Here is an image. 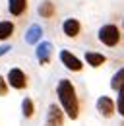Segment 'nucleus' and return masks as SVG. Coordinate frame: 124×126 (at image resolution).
<instances>
[{
	"label": "nucleus",
	"mask_w": 124,
	"mask_h": 126,
	"mask_svg": "<svg viewBox=\"0 0 124 126\" xmlns=\"http://www.w3.org/2000/svg\"><path fill=\"white\" fill-rule=\"evenodd\" d=\"M56 97H58V103L64 109L66 116L72 118V120H78L79 118V110H81V105H79V97H78V91L74 87V83L70 79L62 78L56 85Z\"/></svg>",
	"instance_id": "1"
},
{
	"label": "nucleus",
	"mask_w": 124,
	"mask_h": 126,
	"mask_svg": "<svg viewBox=\"0 0 124 126\" xmlns=\"http://www.w3.org/2000/svg\"><path fill=\"white\" fill-rule=\"evenodd\" d=\"M97 35H99V41H101L103 45H107V47H116V45L120 43V29H118L114 23L103 25Z\"/></svg>",
	"instance_id": "2"
},
{
	"label": "nucleus",
	"mask_w": 124,
	"mask_h": 126,
	"mask_svg": "<svg viewBox=\"0 0 124 126\" xmlns=\"http://www.w3.org/2000/svg\"><path fill=\"white\" fill-rule=\"evenodd\" d=\"M64 118H66V112L60 105L56 103H50L48 110H46V120L45 126H64Z\"/></svg>",
	"instance_id": "3"
},
{
	"label": "nucleus",
	"mask_w": 124,
	"mask_h": 126,
	"mask_svg": "<svg viewBox=\"0 0 124 126\" xmlns=\"http://www.w3.org/2000/svg\"><path fill=\"white\" fill-rule=\"evenodd\" d=\"M95 107H97V112H99L103 118H112L114 112H116V103H114L108 95H101V97L97 99Z\"/></svg>",
	"instance_id": "4"
},
{
	"label": "nucleus",
	"mask_w": 124,
	"mask_h": 126,
	"mask_svg": "<svg viewBox=\"0 0 124 126\" xmlns=\"http://www.w3.org/2000/svg\"><path fill=\"white\" fill-rule=\"evenodd\" d=\"M6 79H8L10 87H14L17 91H21V89L27 87V76H25V72H23L21 68H12V70L8 72Z\"/></svg>",
	"instance_id": "5"
},
{
	"label": "nucleus",
	"mask_w": 124,
	"mask_h": 126,
	"mask_svg": "<svg viewBox=\"0 0 124 126\" xmlns=\"http://www.w3.org/2000/svg\"><path fill=\"white\" fill-rule=\"evenodd\" d=\"M60 62L64 64L68 70H72V72H81V70H83L81 60L78 58L76 54H72L70 50H60Z\"/></svg>",
	"instance_id": "6"
},
{
	"label": "nucleus",
	"mask_w": 124,
	"mask_h": 126,
	"mask_svg": "<svg viewBox=\"0 0 124 126\" xmlns=\"http://www.w3.org/2000/svg\"><path fill=\"white\" fill-rule=\"evenodd\" d=\"M35 54H37L39 64H41V66H46V64L50 62V58H52V45H50L48 41L39 43V45H37V50H35Z\"/></svg>",
	"instance_id": "7"
},
{
	"label": "nucleus",
	"mask_w": 124,
	"mask_h": 126,
	"mask_svg": "<svg viewBox=\"0 0 124 126\" xmlns=\"http://www.w3.org/2000/svg\"><path fill=\"white\" fill-rule=\"evenodd\" d=\"M62 31L66 37H78L79 31H81V23H79V19L76 17H68V19H64V23H62Z\"/></svg>",
	"instance_id": "8"
},
{
	"label": "nucleus",
	"mask_w": 124,
	"mask_h": 126,
	"mask_svg": "<svg viewBox=\"0 0 124 126\" xmlns=\"http://www.w3.org/2000/svg\"><path fill=\"white\" fill-rule=\"evenodd\" d=\"M85 62L91 68H99L107 62V56L103 52H95V50H85Z\"/></svg>",
	"instance_id": "9"
},
{
	"label": "nucleus",
	"mask_w": 124,
	"mask_h": 126,
	"mask_svg": "<svg viewBox=\"0 0 124 126\" xmlns=\"http://www.w3.org/2000/svg\"><path fill=\"white\" fill-rule=\"evenodd\" d=\"M27 10V0H8V12L12 16L19 17Z\"/></svg>",
	"instance_id": "10"
},
{
	"label": "nucleus",
	"mask_w": 124,
	"mask_h": 126,
	"mask_svg": "<svg viewBox=\"0 0 124 126\" xmlns=\"http://www.w3.org/2000/svg\"><path fill=\"white\" fill-rule=\"evenodd\" d=\"M37 12H39V16L43 17V19H50V17H54V14H56V8H54V4L50 0H45V2L39 4Z\"/></svg>",
	"instance_id": "11"
},
{
	"label": "nucleus",
	"mask_w": 124,
	"mask_h": 126,
	"mask_svg": "<svg viewBox=\"0 0 124 126\" xmlns=\"http://www.w3.org/2000/svg\"><path fill=\"white\" fill-rule=\"evenodd\" d=\"M41 35H43L41 25H31L29 29H27V33H25V43H29V45H39Z\"/></svg>",
	"instance_id": "12"
},
{
	"label": "nucleus",
	"mask_w": 124,
	"mask_h": 126,
	"mask_svg": "<svg viewBox=\"0 0 124 126\" xmlns=\"http://www.w3.org/2000/svg\"><path fill=\"white\" fill-rule=\"evenodd\" d=\"M21 114H23L27 120H31V118L35 116V103H33L31 97H23V99H21Z\"/></svg>",
	"instance_id": "13"
},
{
	"label": "nucleus",
	"mask_w": 124,
	"mask_h": 126,
	"mask_svg": "<svg viewBox=\"0 0 124 126\" xmlns=\"http://www.w3.org/2000/svg\"><path fill=\"white\" fill-rule=\"evenodd\" d=\"M14 33V23L12 21H0V41L10 39Z\"/></svg>",
	"instance_id": "14"
},
{
	"label": "nucleus",
	"mask_w": 124,
	"mask_h": 126,
	"mask_svg": "<svg viewBox=\"0 0 124 126\" xmlns=\"http://www.w3.org/2000/svg\"><path fill=\"white\" fill-rule=\"evenodd\" d=\"M122 85H124V68H120V70H118V72L112 76V79H110V89L118 91Z\"/></svg>",
	"instance_id": "15"
},
{
	"label": "nucleus",
	"mask_w": 124,
	"mask_h": 126,
	"mask_svg": "<svg viewBox=\"0 0 124 126\" xmlns=\"http://www.w3.org/2000/svg\"><path fill=\"white\" fill-rule=\"evenodd\" d=\"M116 110H118V114L124 118V85L118 89V99H116Z\"/></svg>",
	"instance_id": "16"
},
{
	"label": "nucleus",
	"mask_w": 124,
	"mask_h": 126,
	"mask_svg": "<svg viewBox=\"0 0 124 126\" xmlns=\"http://www.w3.org/2000/svg\"><path fill=\"white\" fill-rule=\"evenodd\" d=\"M8 87H10L8 79L4 78V76H0V97H4V95L8 93Z\"/></svg>",
	"instance_id": "17"
},
{
	"label": "nucleus",
	"mask_w": 124,
	"mask_h": 126,
	"mask_svg": "<svg viewBox=\"0 0 124 126\" xmlns=\"http://www.w3.org/2000/svg\"><path fill=\"white\" fill-rule=\"evenodd\" d=\"M8 50H10V45H0V56H4Z\"/></svg>",
	"instance_id": "18"
},
{
	"label": "nucleus",
	"mask_w": 124,
	"mask_h": 126,
	"mask_svg": "<svg viewBox=\"0 0 124 126\" xmlns=\"http://www.w3.org/2000/svg\"><path fill=\"white\" fill-rule=\"evenodd\" d=\"M122 25H124V19H122Z\"/></svg>",
	"instance_id": "19"
}]
</instances>
